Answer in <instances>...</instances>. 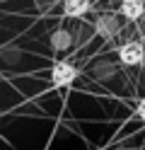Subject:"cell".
I'll list each match as a JSON object with an SVG mask.
<instances>
[{"instance_id":"obj_6","label":"cell","mask_w":145,"mask_h":150,"mask_svg":"<svg viewBox=\"0 0 145 150\" xmlns=\"http://www.w3.org/2000/svg\"><path fill=\"white\" fill-rule=\"evenodd\" d=\"M70 44H73V36L68 34L65 29H56L51 34V46L56 51H65V49H70Z\"/></svg>"},{"instance_id":"obj_1","label":"cell","mask_w":145,"mask_h":150,"mask_svg":"<svg viewBox=\"0 0 145 150\" xmlns=\"http://www.w3.org/2000/svg\"><path fill=\"white\" fill-rule=\"evenodd\" d=\"M77 78V68L73 63H68V61H58L53 68H51V82L56 87H68V85H73Z\"/></svg>"},{"instance_id":"obj_5","label":"cell","mask_w":145,"mask_h":150,"mask_svg":"<svg viewBox=\"0 0 145 150\" xmlns=\"http://www.w3.org/2000/svg\"><path fill=\"white\" fill-rule=\"evenodd\" d=\"M90 0H63V12L68 17H82L90 12Z\"/></svg>"},{"instance_id":"obj_8","label":"cell","mask_w":145,"mask_h":150,"mask_svg":"<svg viewBox=\"0 0 145 150\" xmlns=\"http://www.w3.org/2000/svg\"><path fill=\"white\" fill-rule=\"evenodd\" d=\"M143 20H145V17H143Z\"/></svg>"},{"instance_id":"obj_7","label":"cell","mask_w":145,"mask_h":150,"mask_svg":"<svg viewBox=\"0 0 145 150\" xmlns=\"http://www.w3.org/2000/svg\"><path fill=\"white\" fill-rule=\"evenodd\" d=\"M135 114H138V116H140V119L145 121V97H143V99L138 102V109H135Z\"/></svg>"},{"instance_id":"obj_4","label":"cell","mask_w":145,"mask_h":150,"mask_svg":"<svg viewBox=\"0 0 145 150\" xmlns=\"http://www.w3.org/2000/svg\"><path fill=\"white\" fill-rule=\"evenodd\" d=\"M121 15L126 20H143L145 17V0H121Z\"/></svg>"},{"instance_id":"obj_2","label":"cell","mask_w":145,"mask_h":150,"mask_svg":"<svg viewBox=\"0 0 145 150\" xmlns=\"http://www.w3.org/2000/svg\"><path fill=\"white\" fill-rule=\"evenodd\" d=\"M119 61L123 65H140L145 61V46L138 41H126L119 49Z\"/></svg>"},{"instance_id":"obj_3","label":"cell","mask_w":145,"mask_h":150,"mask_svg":"<svg viewBox=\"0 0 145 150\" xmlns=\"http://www.w3.org/2000/svg\"><path fill=\"white\" fill-rule=\"evenodd\" d=\"M94 32L104 36V39H111V36H116V32H119V20H116L114 15H99L94 22Z\"/></svg>"}]
</instances>
